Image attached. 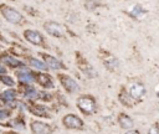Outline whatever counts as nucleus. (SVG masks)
<instances>
[{"label":"nucleus","mask_w":159,"mask_h":134,"mask_svg":"<svg viewBox=\"0 0 159 134\" xmlns=\"http://www.w3.org/2000/svg\"><path fill=\"white\" fill-rule=\"evenodd\" d=\"M27 62L30 66L40 69V71H47V66L43 63V61L39 60V58H35V57H29L27 58Z\"/></svg>","instance_id":"nucleus-19"},{"label":"nucleus","mask_w":159,"mask_h":134,"mask_svg":"<svg viewBox=\"0 0 159 134\" xmlns=\"http://www.w3.org/2000/svg\"><path fill=\"white\" fill-rule=\"evenodd\" d=\"M77 66H78V68L87 76V77H89V78H94V77H97V71L84 60V58H82L81 56H80V60H78V63H77Z\"/></svg>","instance_id":"nucleus-12"},{"label":"nucleus","mask_w":159,"mask_h":134,"mask_svg":"<svg viewBox=\"0 0 159 134\" xmlns=\"http://www.w3.org/2000/svg\"><path fill=\"white\" fill-rule=\"evenodd\" d=\"M24 37L32 45H37V46H41L43 45L45 40H43V36L36 31V30H25L24 31Z\"/></svg>","instance_id":"nucleus-10"},{"label":"nucleus","mask_w":159,"mask_h":134,"mask_svg":"<svg viewBox=\"0 0 159 134\" xmlns=\"http://www.w3.org/2000/svg\"><path fill=\"white\" fill-rule=\"evenodd\" d=\"M1 61H2L5 65H7V66H10V67H12V68H21V67H24V63H21L17 58H15V57L11 56V55H4V56L1 57Z\"/></svg>","instance_id":"nucleus-16"},{"label":"nucleus","mask_w":159,"mask_h":134,"mask_svg":"<svg viewBox=\"0 0 159 134\" xmlns=\"http://www.w3.org/2000/svg\"><path fill=\"white\" fill-rule=\"evenodd\" d=\"M0 83L7 86V87H10V88H11V87H15V84H16L15 79H14L11 76H9V74H2V76H0Z\"/></svg>","instance_id":"nucleus-22"},{"label":"nucleus","mask_w":159,"mask_h":134,"mask_svg":"<svg viewBox=\"0 0 159 134\" xmlns=\"http://www.w3.org/2000/svg\"><path fill=\"white\" fill-rule=\"evenodd\" d=\"M118 99H119V102H120L124 107H128V108H130V107H133V105L135 104V100L129 96V93L127 92L125 88H122V89H120V92H119V94H118Z\"/></svg>","instance_id":"nucleus-14"},{"label":"nucleus","mask_w":159,"mask_h":134,"mask_svg":"<svg viewBox=\"0 0 159 134\" xmlns=\"http://www.w3.org/2000/svg\"><path fill=\"white\" fill-rule=\"evenodd\" d=\"M9 127H11V128H14V129H16V130H24L25 129V123H24V120L21 119V118H15V119H12L11 122H9V124H7Z\"/></svg>","instance_id":"nucleus-21"},{"label":"nucleus","mask_w":159,"mask_h":134,"mask_svg":"<svg viewBox=\"0 0 159 134\" xmlns=\"http://www.w3.org/2000/svg\"><path fill=\"white\" fill-rule=\"evenodd\" d=\"M58 81L61 83V86L65 88V91H67L68 93H73V92H78L80 91V86L78 83L70 76L67 74H63V73H60L58 76Z\"/></svg>","instance_id":"nucleus-3"},{"label":"nucleus","mask_w":159,"mask_h":134,"mask_svg":"<svg viewBox=\"0 0 159 134\" xmlns=\"http://www.w3.org/2000/svg\"><path fill=\"white\" fill-rule=\"evenodd\" d=\"M0 86H1V83H0Z\"/></svg>","instance_id":"nucleus-30"},{"label":"nucleus","mask_w":159,"mask_h":134,"mask_svg":"<svg viewBox=\"0 0 159 134\" xmlns=\"http://www.w3.org/2000/svg\"><path fill=\"white\" fill-rule=\"evenodd\" d=\"M157 97H158V99H159V91H157Z\"/></svg>","instance_id":"nucleus-28"},{"label":"nucleus","mask_w":159,"mask_h":134,"mask_svg":"<svg viewBox=\"0 0 159 134\" xmlns=\"http://www.w3.org/2000/svg\"><path fill=\"white\" fill-rule=\"evenodd\" d=\"M43 29L47 34H50L51 36L55 37H63L65 36V29L62 25H60L58 22L55 21H46L43 24Z\"/></svg>","instance_id":"nucleus-5"},{"label":"nucleus","mask_w":159,"mask_h":134,"mask_svg":"<svg viewBox=\"0 0 159 134\" xmlns=\"http://www.w3.org/2000/svg\"><path fill=\"white\" fill-rule=\"evenodd\" d=\"M129 15H130L132 17H134V19H142L143 16L147 15V10H144L140 5H135V6L130 10Z\"/></svg>","instance_id":"nucleus-20"},{"label":"nucleus","mask_w":159,"mask_h":134,"mask_svg":"<svg viewBox=\"0 0 159 134\" xmlns=\"http://www.w3.org/2000/svg\"><path fill=\"white\" fill-rule=\"evenodd\" d=\"M118 124H119L120 128H123V129H125V130L132 129L133 125H134L133 119H132L128 114H125V113H120V114L118 115Z\"/></svg>","instance_id":"nucleus-15"},{"label":"nucleus","mask_w":159,"mask_h":134,"mask_svg":"<svg viewBox=\"0 0 159 134\" xmlns=\"http://www.w3.org/2000/svg\"><path fill=\"white\" fill-rule=\"evenodd\" d=\"M10 115H11V112L9 109H5V108H1L0 107V120H5Z\"/></svg>","instance_id":"nucleus-24"},{"label":"nucleus","mask_w":159,"mask_h":134,"mask_svg":"<svg viewBox=\"0 0 159 134\" xmlns=\"http://www.w3.org/2000/svg\"><path fill=\"white\" fill-rule=\"evenodd\" d=\"M103 63L109 71H116L117 67L119 66L118 60L112 55H107V57H103Z\"/></svg>","instance_id":"nucleus-18"},{"label":"nucleus","mask_w":159,"mask_h":134,"mask_svg":"<svg viewBox=\"0 0 159 134\" xmlns=\"http://www.w3.org/2000/svg\"><path fill=\"white\" fill-rule=\"evenodd\" d=\"M16 96H17V92L15 89H12V88H9V89H5V91H2L0 93V100L4 104L9 105L11 103H15Z\"/></svg>","instance_id":"nucleus-13"},{"label":"nucleus","mask_w":159,"mask_h":134,"mask_svg":"<svg viewBox=\"0 0 159 134\" xmlns=\"http://www.w3.org/2000/svg\"><path fill=\"white\" fill-rule=\"evenodd\" d=\"M29 110H30L32 114L39 115V117H43V118H48V117H50V114H47L48 110H47L43 105H40V104H31V105L29 107Z\"/></svg>","instance_id":"nucleus-17"},{"label":"nucleus","mask_w":159,"mask_h":134,"mask_svg":"<svg viewBox=\"0 0 159 134\" xmlns=\"http://www.w3.org/2000/svg\"><path fill=\"white\" fill-rule=\"evenodd\" d=\"M148 134H159V124H158V123H154V124L149 128Z\"/></svg>","instance_id":"nucleus-25"},{"label":"nucleus","mask_w":159,"mask_h":134,"mask_svg":"<svg viewBox=\"0 0 159 134\" xmlns=\"http://www.w3.org/2000/svg\"><path fill=\"white\" fill-rule=\"evenodd\" d=\"M41 57L43 60V63L47 66V68H51V69H65V65L57 60L56 57L51 56V55H47V53H41Z\"/></svg>","instance_id":"nucleus-9"},{"label":"nucleus","mask_w":159,"mask_h":134,"mask_svg":"<svg viewBox=\"0 0 159 134\" xmlns=\"http://www.w3.org/2000/svg\"><path fill=\"white\" fill-rule=\"evenodd\" d=\"M76 105L86 115L94 114L96 110H97L96 99L92 96H89V94H82V96H80L77 98V100H76Z\"/></svg>","instance_id":"nucleus-1"},{"label":"nucleus","mask_w":159,"mask_h":134,"mask_svg":"<svg viewBox=\"0 0 159 134\" xmlns=\"http://www.w3.org/2000/svg\"><path fill=\"white\" fill-rule=\"evenodd\" d=\"M127 92L129 93V96H130L134 100H140V99L145 96V87H144V84L140 83V82H133V83L129 84Z\"/></svg>","instance_id":"nucleus-6"},{"label":"nucleus","mask_w":159,"mask_h":134,"mask_svg":"<svg viewBox=\"0 0 159 134\" xmlns=\"http://www.w3.org/2000/svg\"><path fill=\"white\" fill-rule=\"evenodd\" d=\"M0 107H1V103H0Z\"/></svg>","instance_id":"nucleus-29"},{"label":"nucleus","mask_w":159,"mask_h":134,"mask_svg":"<svg viewBox=\"0 0 159 134\" xmlns=\"http://www.w3.org/2000/svg\"><path fill=\"white\" fill-rule=\"evenodd\" d=\"M7 73V71H6V67H5V65H1L0 63V76H2V74H6Z\"/></svg>","instance_id":"nucleus-26"},{"label":"nucleus","mask_w":159,"mask_h":134,"mask_svg":"<svg viewBox=\"0 0 159 134\" xmlns=\"http://www.w3.org/2000/svg\"><path fill=\"white\" fill-rule=\"evenodd\" d=\"M125 134H140V133H139V130H137V129H129V130H127Z\"/></svg>","instance_id":"nucleus-27"},{"label":"nucleus","mask_w":159,"mask_h":134,"mask_svg":"<svg viewBox=\"0 0 159 134\" xmlns=\"http://www.w3.org/2000/svg\"><path fill=\"white\" fill-rule=\"evenodd\" d=\"M0 11H1L2 16H4L9 22H11V24H19V22L22 20V15H21L17 10H15V9L10 7V6L1 5V6H0Z\"/></svg>","instance_id":"nucleus-2"},{"label":"nucleus","mask_w":159,"mask_h":134,"mask_svg":"<svg viewBox=\"0 0 159 134\" xmlns=\"http://www.w3.org/2000/svg\"><path fill=\"white\" fill-rule=\"evenodd\" d=\"M101 4L98 2V1H96V0H87L86 1V4H84V7L87 9V10H89V11H92V10H94L96 7H98Z\"/></svg>","instance_id":"nucleus-23"},{"label":"nucleus","mask_w":159,"mask_h":134,"mask_svg":"<svg viewBox=\"0 0 159 134\" xmlns=\"http://www.w3.org/2000/svg\"><path fill=\"white\" fill-rule=\"evenodd\" d=\"M62 123H63V125H65L66 128H68V129H82L83 125H84L83 120H82L78 115L72 114V113L66 114V115L62 118Z\"/></svg>","instance_id":"nucleus-4"},{"label":"nucleus","mask_w":159,"mask_h":134,"mask_svg":"<svg viewBox=\"0 0 159 134\" xmlns=\"http://www.w3.org/2000/svg\"><path fill=\"white\" fill-rule=\"evenodd\" d=\"M34 76H35V82L39 83L45 89H52L55 87V83H53V81H52V78H51L50 74H47V73H40L39 72V73H34Z\"/></svg>","instance_id":"nucleus-11"},{"label":"nucleus","mask_w":159,"mask_h":134,"mask_svg":"<svg viewBox=\"0 0 159 134\" xmlns=\"http://www.w3.org/2000/svg\"><path fill=\"white\" fill-rule=\"evenodd\" d=\"M16 77L17 81L20 82V84H32L35 82V76L34 72L26 69V67H21L17 72H16Z\"/></svg>","instance_id":"nucleus-7"},{"label":"nucleus","mask_w":159,"mask_h":134,"mask_svg":"<svg viewBox=\"0 0 159 134\" xmlns=\"http://www.w3.org/2000/svg\"><path fill=\"white\" fill-rule=\"evenodd\" d=\"M30 129L32 134H51L52 132V128L47 123H43L41 120H32L30 124Z\"/></svg>","instance_id":"nucleus-8"}]
</instances>
